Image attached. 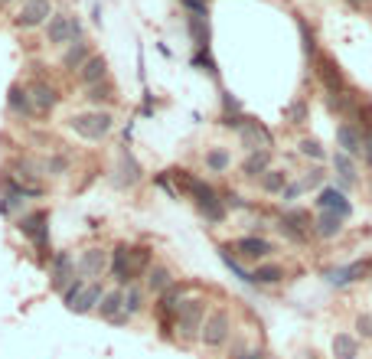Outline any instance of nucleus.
I'll return each instance as SVG.
<instances>
[{"label": "nucleus", "mask_w": 372, "mask_h": 359, "mask_svg": "<svg viewBox=\"0 0 372 359\" xmlns=\"http://www.w3.org/2000/svg\"><path fill=\"white\" fill-rule=\"evenodd\" d=\"M69 128H72L78 137H85V141H102V137L115 128V118H111L108 111L72 114V118H69Z\"/></svg>", "instance_id": "nucleus-1"}, {"label": "nucleus", "mask_w": 372, "mask_h": 359, "mask_svg": "<svg viewBox=\"0 0 372 359\" xmlns=\"http://www.w3.org/2000/svg\"><path fill=\"white\" fill-rule=\"evenodd\" d=\"M82 39V23L76 17H69V13H53L46 23V43L49 46H69V43H76Z\"/></svg>", "instance_id": "nucleus-2"}, {"label": "nucleus", "mask_w": 372, "mask_h": 359, "mask_svg": "<svg viewBox=\"0 0 372 359\" xmlns=\"http://www.w3.org/2000/svg\"><path fill=\"white\" fill-rule=\"evenodd\" d=\"M202 323H206V304H202V301H186V304H183V311L177 313V330H180L183 340L200 337Z\"/></svg>", "instance_id": "nucleus-3"}, {"label": "nucleus", "mask_w": 372, "mask_h": 359, "mask_svg": "<svg viewBox=\"0 0 372 359\" xmlns=\"http://www.w3.org/2000/svg\"><path fill=\"white\" fill-rule=\"evenodd\" d=\"M229 333H232V320H229V313H226V311H212L209 317H206V323H202L200 340L206 343L209 350H216V346H222V343L229 340Z\"/></svg>", "instance_id": "nucleus-4"}, {"label": "nucleus", "mask_w": 372, "mask_h": 359, "mask_svg": "<svg viewBox=\"0 0 372 359\" xmlns=\"http://www.w3.org/2000/svg\"><path fill=\"white\" fill-rule=\"evenodd\" d=\"M20 232L27 238H33V245H36L39 252L49 248V216L43 209H36V212H29V216L20 219Z\"/></svg>", "instance_id": "nucleus-5"}, {"label": "nucleus", "mask_w": 372, "mask_h": 359, "mask_svg": "<svg viewBox=\"0 0 372 359\" xmlns=\"http://www.w3.org/2000/svg\"><path fill=\"white\" fill-rule=\"evenodd\" d=\"M76 258L69 255V252H56V258H53V265H49V284L56 287V291H66L69 284L76 281Z\"/></svg>", "instance_id": "nucleus-6"}, {"label": "nucleus", "mask_w": 372, "mask_h": 359, "mask_svg": "<svg viewBox=\"0 0 372 359\" xmlns=\"http://www.w3.org/2000/svg\"><path fill=\"white\" fill-rule=\"evenodd\" d=\"M317 79H320V86H324L326 95H346V79L330 56L317 59Z\"/></svg>", "instance_id": "nucleus-7"}, {"label": "nucleus", "mask_w": 372, "mask_h": 359, "mask_svg": "<svg viewBox=\"0 0 372 359\" xmlns=\"http://www.w3.org/2000/svg\"><path fill=\"white\" fill-rule=\"evenodd\" d=\"M49 17H53V4L49 0H27L17 13V27L33 29L39 23H49Z\"/></svg>", "instance_id": "nucleus-8"}, {"label": "nucleus", "mask_w": 372, "mask_h": 359, "mask_svg": "<svg viewBox=\"0 0 372 359\" xmlns=\"http://www.w3.org/2000/svg\"><path fill=\"white\" fill-rule=\"evenodd\" d=\"M239 137H242V147H245L248 154L252 151H271V131H268L265 124L252 121V118L245 121V128L239 131Z\"/></svg>", "instance_id": "nucleus-9"}, {"label": "nucleus", "mask_w": 372, "mask_h": 359, "mask_svg": "<svg viewBox=\"0 0 372 359\" xmlns=\"http://www.w3.org/2000/svg\"><path fill=\"white\" fill-rule=\"evenodd\" d=\"M317 209H320V212H336L340 219L353 216V203H350V199H346L340 189H333V187L320 189V196H317Z\"/></svg>", "instance_id": "nucleus-10"}, {"label": "nucleus", "mask_w": 372, "mask_h": 359, "mask_svg": "<svg viewBox=\"0 0 372 359\" xmlns=\"http://www.w3.org/2000/svg\"><path fill=\"white\" fill-rule=\"evenodd\" d=\"M336 144H340V151L350 154V157H363V131H359V124L356 121H343L336 128Z\"/></svg>", "instance_id": "nucleus-11"}, {"label": "nucleus", "mask_w": 372, "mask_h": 359, "mask_svg": "<svg viewBox=\"0 0 372 359\" xmlns=\"http://www.w3.org/2000/svg\"><path fill=\"white\" fill-rule=\"evenodd\" d=\"M76 268L82 278H102L108 271V252L105 248H85Z\"/></svg>", "instance_id": "nucleus-12"}, {"label": "nucleus", "mask_w": 372, "mask_h": 359, "mask_svg": "<svg viewBox=\"0 0 372 359\" xmlns=\"http://www.w3.org/2000/svg\"><path fill=\"white\" fill-rule=\"evenodd\" d=\"M235 248H239V255L248 258V262H261V258H268L275 252V245L261 236H242L239 242H235Z\"/></svg>", "instance_id": "nucleus-13"}, {"label": "nucleus", "mask_w": 372, "mask_h": 359, "mask_svg": "<svg viewBox=\"0 0 372 359\" xmlns=\"http://www.w3.org/2000/svg\"><path fill=\"white\" fill-rule=\"evenodd\" d=\"M307 226H310V216L301 212V209H291V212H284V219H281V232L291 236V238H297V242H304L307 238Z\"/></svg>", "instance_id": "nucleus-14"}, {"label": "nucleus", "mask_w": 372, "mask_h": 359, "mask_svg": "<svg viewBox=\"0 0 372 359\" xmlns=\"http://www.w3.org/2000/svg\"><path fill=\"white\" fill-rule=\"evenodd\" d=\"M29 102H33V111H53L59 102V95L53 86H46V82H33L29 86Z\"/></svg>", "instance_id": "nucleus-15"}, {"label": "nucleus", "mask_w": 372, "mask_h": 359, "mask_svg": "<svg viewBox=\"0 0 372 359\" xmlns=\"http://www.w3.org/2000/svg\"><path fill=\"white\" fill-rule=\"evenodd\" d=\"M268 170H271V151H252L245 161H242V173H245L248 180L265 177Z\"/></svg>", "instance_id": "nucleus-16"}, {"label": "nucleus", "mask_w": 372, "mask_h": 359, "mask_svg": "<svg viewBox=\"0 0 372 359\" xmlns=\"http://www.w3.org/2000/svg\"><path fill=\"white\" fill-rule=\"evenodd\" d=\"M105 76H108L105 56H88V59H85V66L78 69V79H82L88 88H92V86H102V79H105Z\"/></svg>", "instance_id": "nucleus-17"}, {"label": "nucleus", "mask_w": 372, "mask_h": 359, "mask_svg": "<svg viewBox=\"0 0 372 359\" xmlns=\"http://www.w3.org/2000/svg\"><path fill=\"white\" fill-rule=\"evenodd\" d=\"M111 274L118 284H131V248L128 245H118L111 252Z\"/></svg>", "instance_id": "nucleus-18"}, {"label": "nucleus", "mask_w": 372, "mask_h": 359, "mask_svg": "<svg viewBox=\"0 0 372 359\" xmlns=\"http://www.w3.org/2000/svg\"><path fill=\"white\" fill-rule=\"evenodd\" d=\"M102 297H105V291H102V284H85V291L76 297V304L69 307V311L76 313H88V311H98V304H102Z\"/></svg>", "instance_id": "nucleus-19"}, {"label": "nucleus", "mask_w": 372, "mask_h": 359, "mask_svg": "<svg viewBox=\"0 0 372 359\" xmlns=\"http://www.w3.org/2000/svg\"><path fill=\"white\" fill-rule=\"evenodd\" d=\"M183 294H186V291H183L180 284H170V287L160 294V304H157V311H160L163 317H167V313H173V317H177V313L183 311V304H186V301H183Z\"/></svg>", "instance_id": "nucleus-20"}, {"label": "nucleus", "mask_w": 372, "mask_h": 359, "mask_svg": "<svg viewBox=\"0 0 372 359\" xmlns=\"http://www.w3.org/2000/svg\"><path fill=\"white\" fill-rule=\"evenodd\" d=\"M314 232L320 238H336L343 232V219L336 216V212H320V216L314 219Z\"/></svg>", "instance_id": "nucleus-21"}, {"label": "nucleus", "mask_w": 372, "mask_h": 359, "mask_svg": "<svg viewBox=\"0 0 372 359\" xmlns=\"http://www.w3.org/2000/svg\"><path fill=\"white\" fill-rule=\"evenodd\" d=\"M186 27H190V36L196 46L209 49V20L202 17V13H190V17H186Z\"/></svg>", "instance_id": "nucleus-22"}, {"label": "nucleus", "mask_w": 372, "mask_h": 359, "mask_svg": "<svg viewBox=\"0 0 372 359\" xmlns=\"http://www.w3.org/2000/svg\"><path fill=\"white\" fill-rule=\"evenodd\" d=\"M98 313H102L105 320H115L118 313H124V291L121 287H118V291H105V297L98 304Z\"/></svg>", "instance_id": "nucleus-23"}, {"label": "nucleus", "mask_w": 372, "mask_h": 359, "mask_svg": "<svg viewBox=\"0 0 372 359\" xmlns=\"http://www.w3.org/2000/svg\"><path fill=\"white\" fill-rule=\"evenodd\" d=\"M372 268V262H353V265L340 268V271H333V278L330 281L333 284H353V281H363V274Z\"/></svg>", "instance_id": "nucleus-24"}, {"label": "nucleus", "mask_w": 372, "mask_h": 359, "mask_svg": "<svg viewBox=\"0 0 372 359\" xmlns=\"http://www.w3.org/2000/svg\"><path fill=\"white\" fill-rule=\"evenodd\" d=\"M88 59V39H76V43H69L66 56H62V66L66 69H82Z\"/></svg>", "instance_id": "nucleus-25"}, {"label": "nucleus", "mask_w": 372, "mask_h": 359, "mask_svg": "<svg viewBox=\"0 0 372 359\" xmlns=\"http://www.w3.org/2000/svg\"><path fill=\"white\" fill-rule=\"evenodd\" d=\"M333 170L340 173V183H343V187H353L356 183V163L350 154H343V151L333 154Z\"/></svg>", "instance_id": "nucleus-26"}, {"label": "nucleus", "mask_w": 372, "mask_h": 359, "mask_svg": "<svg viewBox=\"0 0 372 359\" xmlns=\"http://www.w3.org/2000/svg\"><path fill=\"white\" fill-rule=\"evenodd\" d=\"M173 284V274L167 271L163 265H153V268H147V291H153V294H163L167 287Z\"/></svg>", "instance_id": "nucleus-27"}, {"label": "nucleus", "mask_w": 372, "mask_h": 359, "mask_svg": "<svg viewBox=\"0 0 372 359\" xmlns=\"http://www.w3.org/2000/svg\"><path fill=\"white\" fill-rule=\"evenodd\" d=\"M359 353V343L350 333H336L333 337V359H356Z\"/></svg>", "instance_id": "nucleus-28"}, {"label": "nucleus", "mask_w": 372, "mask_h": 359, "mask_svg": "<svg viewBox=\"0 0 372 359\" xmlns=\"http://www.w3.org/2000/svg\"><path fill=\"white\" fill-rule=\"evenodd\" d=\"M284 281V268L281 265H258L252 271V284H281Z\"/></svg>", "instance_id": "nucleus-29"}, {"label": "nucleus", "mask_w": 372, "mask_h": 359, "mask_svg": "<svg viewBox=\"0 0 372 359\" xmlns=\"http://www.w3.org/2000/svg\"><path fill=\"white\" fill-rule=\"evenodd\" d=\"M7 104H10V111H13V114H33V102H29V92H27V88H20V86L10 88Z\"/></svg>", "instance_id": "nucleus-30"}, {"label": "nucleus", "mask_w": 372, "mask_h": 359, "mask_svg": "<svg viewBox=\"0 0 372 359\" xmlns=\"http://www.w3.org/2000/svg\"><path fill=\"white\" fill-rule=\"evenodd\" d=\"M229 163H232V157H229L226 147H212V151L206 154V167H209L212 173H226L229 170Z\"/></svg>", "instance_id": "nucleus-31"}, {"label": "nucleus", "mask_w": 372, "mask_h": 359, "mask_svg": "<svg viewBox=\"0 0 372 359\" xmlns=\"http://www.w3.org/2000/svg\"><path fill=\"white\" fill-rule=\"evenodd\" d=\"M147 268H151V248H131V278H137V274H147Z\"/></svg>", "instance_id": "nucleus-32"}, {"label": "nucleus", "mask_w": 372, "mask_h": 359, "mask_svg": "<svg viewBox=\"0 0 372 359\" xmlns=\"http://www.w3.org/2000/svg\"><path fill=\"white\" fill-rule=\"evenodd\" d=\"M287 183H291V180H287L284 170H268L265 177H261V189H265V193H284Z\"/></svg>", "instance_id": "nucleus-33"}, {"label": "nucleus", "mask_w": 372, "mask_h": 359, "mask_svg": "<svg viewBox=\"0 0 372 359\" xmlns=\"http://www.w3.org/2000/svg\"><path fill=\"white\" fill-rule=\"evenodd\" d=\"M124 291V311L128 313H137L144 307V294L141 287H134V284H128V287H121Z\"/></svg>", "instance_id": "nucleus-34"}, {"label": "nucleus", "mask_w": 372, "mask_h": 359, "mask_svg": "<svg viewBox=\"0 0 372 359\" xmlns=\"http://www.w3.org/2000/svg\"><path fill=\"white\" fill-rule=\"evenodd\" d=\"M219 255H222V262H226V268H229V271H235L245 284H252V274H248L245 268H242L239 262H235V255H232V248H229V245H222V248H219Z\"/></svg>", "instance_id": "nucleus-35"}, {"label": "nucleus", "mask_w": 372, "mask_h": 359, "mask_svg": "<svg viewBox=\"0 0 372 359\" xmlns=\"http://www.w3.org/2000/svg\"><path fill=\"white\" fill-rule=\"evenodd\" d=\"M297 147H301V154H304V157H310V161H326L324 144L314 141V137H304V141L297 144Z\"/></svg>", "instance_id": "nucleus-36"}, {"label": "nucleus", "mask_w": 372, "mask_h": 359, "mask_svg": "<svg viewBox=\"0 0 372 359\" xmlns=\"http://www.w3.org/2000/svg\"><path fill=\"white\" fill-rule=\"evenodd\" d=\"M193 66H200L202 72H209V76H219V69H216V62H212L209 49H200V53L193 56Z\"/></svg>", "instance_id": "nucleus-37"}, {"label": "nucleus", "mask_w": 372, "mask_h": 359, "mask_svg": "<svg viewBox=\"0 0 372 359\" xmlns=\"http://www.w3.org/2000/svg\"><path fill=\"white\" fill-rule=\"evenodd\" d=\"M297 29H301V36H304V53H307V59H314V29L307 27L304 17H297Z\"/></svg>", "instance_id": "nucleus-38"}, {"label": "nucleus", "mask_w": 372, "mask_h": 359, "mask_svg": "<svg viewBox=\"0 0 372 359\" xmlns=\"http://www.w3.org/2000/svg\"><path fill=\"white\" fill-rule=\"evenodd\" d=\"M82 291H85V281H82V278H76V281H72L66 291H62V304H66V307H72V304H76V297Z\"/></svg>", "instance_id": "nucleus-39"}, {"label": "nucleus", "mask_w": 372, "mask_h": 359, "mask_svg": "<svg viewBox=\"0 0 372 359\" xmlns=\"http://www.w3.org/2000/svg\"><path fill=\"white\" fill-rule=\"evenodd\" d=\"M121 167H124V173H128V183H137V180H141V167H137V161H134L131 154L121 157Z\"/></svg>", "instance_id": "nucleus-40"}, {"label": "nucleus", "mask_w": 372, "mask_h": 359, "mask_svg": "<svg viewBox=\"0 0 372 359\" xmlns=\"http://www.w3.org/2000/svg\"><path fill=\"white\" fill-rule=\"evenodd\" d=\"M356 330H359V337L372 340V313H359L356 317Z\"/></svg>", "instance_id": "nucleus-41"}, {"label": "nucleus", "mask_w": 372, "mask_h": 359, "mask_svg": "<svg viewBox=\"0 0 372 359\" xmlns=\"http://www.w3.org/2000/svg\"><path fill=\"white\" fill-rule=\"evenodd\" d=\"M324 177H326L324 170H310L304 180H301V187H304V189H317L320 183H324Z\"/></svg>", "instance_id": "nucleus-42"}, {"label": "nucleus", "mask_w": 372, "mask_h": 359, "mask_svg": "<svg viewBox=\"0 0 372 359\" xmlns=\"http://www.w3.org/2000/svg\"><path fill=\"white\" fill-rule=\"evenodd\" d=\"M180 4L190 10V13H202V17L209 13V0H180Z\"/></svg>", "instance_id": "nucleus-43"}, {"label": "nucleus", "mask_w": 372, "mask_h": 359, "mask_svg": "<svg viewBox=\"0 0 372 359\" xmlns=\"http://www.w3.org/2000/svg\"><path fill=\"white\" fill-rule=\"evenodd\" d=\"M85 98H88V102H105V98H111V88H108V86H92Z\"/></svg>", "instance_id": "nucleus-44"}, {"label": "nucleus", "mask_w": 372, "mask_h": 359, "mask_svg": "<svg viewBox=\"0 0 372 359\" xmlns=\"http://www.w3.org/2000/svg\"><path fill=\"white\" fill-rule=\"evenodd\" d=\"M301 193H304V187H301V180H297V183H287L284 193H281V199H284V203H294Z\"/></svg>", "instance_id": "nucleus-45"}, {"label": "nucleus", "mask_w": 372, "mask_h": 359, "mask_svg": "<svg viewBox=\"0 0 372 359\" xmlns=\"http://www.w3.org/2000/svg\"><path fill=\"white\" fill-rule=\"evenodd\" d=\"M359 131H363V128H359ZM363 161L372 167V128L363 131Z\"/></svg>", "instance_id": "nucleus-46"}, {"label": "nucleus", "mask_w": 372, "mask_h": 359, "mask_svg": "<svg viewBox=\"0 0 372 359\" xmlns=\"http://www.w3.org/2000/svg\"><path fill=\"white\" fill-rule=\"evenodd\" d=\"M222 108H226V114H242V104L229 92H222Z\"/></svg>", "instance_id": "nucleus-47"}, {"label": "nucleus", "mask_w": 372, "mask_h": 359, "mask_svg": "<svg viewBox=\"0 0 372 359\" xmlns=\"http://www.w3.org/2000/svg\"><path fill=\"white\" fill-rule=\"evenodd\" d=\"M43 170H49V173H56V177H59V173L66 170V161H62V157H53V161H46Z\"/></svg>", "instance_id": "nucleus-48"}, {"label": "nucleus", "mask_w": 372, "mask_h": 359, "mask_svg": "<svg viewBox=\"0 0 372 359\" xmlns=\"http://www.w3.org/2000/svg\"><path fill=\"white\" fill-rule=\"evenodd\" d=\"M235 359H261V350H248V353H242V356H235Z\"/></svg>", "instance_id": "nucleus-49"}, {"label": "nucleus", "mask_w": 372, "mask_h": 359, "mask_svg": "<svg viewBox=\"0 0 372 359\" xmlns=\"http://www.w3.org/2000/svg\"><path fill=\"white\" fill-rule=\"evenodd\" d=\"M350 7H356V10H363V7H369V0H346Z\"/></svg>", "instance_id": "nucleus-50"}]
</instances>
